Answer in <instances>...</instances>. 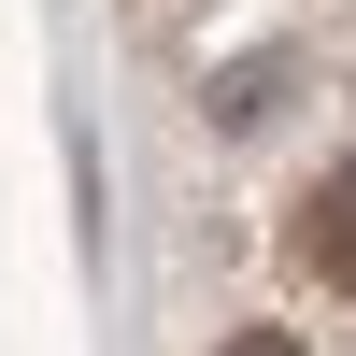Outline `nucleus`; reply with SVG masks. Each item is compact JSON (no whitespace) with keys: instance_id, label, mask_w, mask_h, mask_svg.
Returning a JSON list of instances; mask_svg holds the SVG:
<instances>
[{"instance_id":"f257e3e1","label":"nucleus","mask_w":356,"mask_h":356,"mask_svg":"<svg viewBox=\"0 0 356 356\" xmlns=\"http://www.w3.org/2000/svg\"><path fill=\"white\" fill-rule=\"evenodd\" d=\"M285 243H300L314 285H356V171H328V186L300 200V228H285Z\"/></svg>"},{"instance_id":"f03ea898","label":"nucleus","mask_w":356,"mask_h":356,"mask_svg":"<svg viewBox=\"0 0 356 356\" xmlns=\"http://www.w3.org/2000/svg\"><path fill=\"white\" fill-rule=\"evenodd\" d=\"M214 356H300V342H285V328H228Z\"/></svg>"}]
</instances>
